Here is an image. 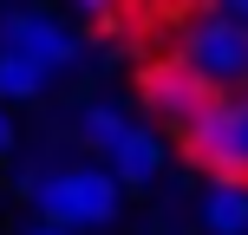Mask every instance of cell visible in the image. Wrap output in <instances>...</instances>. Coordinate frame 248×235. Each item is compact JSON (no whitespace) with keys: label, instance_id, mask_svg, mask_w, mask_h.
Here are the masks:
<instances>
[{"label":"cell","instance_id":"obj_1","mask_svg":"<svg viewBox=\"0 0 248 235\" xmlns=\"http://www.w3.org/2000/svg\"><path fill=\"white\" fill-rule=\"evenodd\" d=\"M20 189L33 196V209L59 229H111L118 222V196L124 183L111 170H92V163H65V170H33L20 176Z\"/></svg>","mask_w":248,"mask_h":235},{"label":"cell","instance_id":"obj_2","mask_svg":"<svg viewBox=\"0 0 248 235\" xmlns=\"http://www.w3.org/2000/svg\"><path fill=\"white\" fill-rule=\"evenodd\" d=\"M183 150L216 183H248V92L209 98V111L183 131Z\"/></svg>","mask_w":248,"mask_h":235},{"label":"cell","instance_id":"obj_3","mask_svg":"<svg viewBox=\"0 0 248 235\" xmlns=\"http://www.w3.org/2000/svg\"><path fill=\"white\" fill-rule=\"evenodd\" d=\"M176 59H183L216 98H222V92H248V26L222 20V13H202V20L183 33Z\"/></svg>","mask_w":248,"mask_h":235},{"label":"cell","instance_id":"obj_4","mask_svg":"<svg viewBox=\"0 0 248 235\" xmlns=\"http://www.w3.org/2000/svg\"><path fill=\"white\" fill-rule=\"evenodd\" d=\"M0 46H7V52H26V59H39L46 72H72V65L85 59L78 33H65V26L52 20V13H39V7L7 13V20H0Z\"/></svg>","mask_w":248,"mask_h":235},{"label":"cell","instance_id":"obj_5","mask_svg":"<svg viewBox=\"0 0 248 235\" xmlns=\"http://www.w3.org/2000/svg\"><path fill=\"white\" fill-rule=\"evenodd\" d=\"M209 98H216V92L202 85V78L189 72L183 59H170V65H150V72H144V105H150V111H157L163 124H170L176 137H183L189 124L209 111Z\"/></svg>","mask_w":248,"mask_h":235},{"label":"cell","instance_id":"obj_6","mask_svg":"<svg viewBox=\"0 0 248 235\" xmlns=\"http://www.w3.org/2000/svg\"><path fill=\"white\" fill-rule=\"evenodd\" d=\"M163 157H170V150H163V131H150V124H131V131H124L118 144L105 150V170H111L124 189H150V183L163 176Z\"/></svg>","mask_w":248,"mask_h":235},{"label":"cell","instance_id":"obj_7","mask_svg":"<svg viewBox=\"0 0 248 235\" xmlns=\"http://www.w3.org/2000/svg\"><path fill=\"white\" fill-rule=\"evenodd\" d=\"M202 229L209 235H248V183H216L202 196Z\"/></svg>","mask_w":248,"mask_h":235},{"label":"cell","instance_id":"obj_8","mask_svg":"<svg viewBox=\"0 0 248 235\" xmlns=\"http://www.w3.org/2000/svg\"><path fill=\"white\" fill-rule=\"evenodd\" d=\"M46 85H52V72H46L39 59L0 46V105H26V98H39Z\"/></svg>","mask_w":248,"mask_h":235},{"label":"cell","instance_id":"obj_9","mask_svg":"<svg viewBox=\"0 0 248 235\" xmlns=\"http://www.w3.org/2000/svg\"><path fill=\"white\" fill-rule=\"evenodd\" d=\"M78 144H92V150H111L124 131H131V111H124V105H111V98H92L85 111H78Z\"/></svg>","mask_w":248,"mask_h":235},{"label":"cell","instance_id":"obj_10","mask_svg":"<svg viewBox=\"0 0 248 235\" xmlns=\"http://www.w3.org/2000/svg\"><path fill=\"white\" fill-rule=\"evenodd\" d=\"M72 7H78V13H92L98 26H111V20H118V0H72Z\"/></svg>","mask_w":248,"mask_h":235},{"label":"cell","instance_id":"obj_11","mask_svg":"<svg viewBox=\"0 0 248 235\" xmlns=\"http://www.w3.org/2000/svg\"><path fill=\"white\" fill-rule=\"evenodd\" d=\"M209 13H222V20H242V26H248V0H209Z\"/></svg>","mask_w":248,"mask_h":235},{"label":"cell","instance_id":"obj_12","mask_svg":"<svg viewBox=\"0 0 248 235\" xmlns=\"http://www.w3.org/2000/svg\"><path fill=\"white\" fill-rule=\"evenodd\" d=\"M0 157H13V118L0 111Z\"/></svg>","mask_w":248,"mask_h":235},{"label":"cell","instance_id":"obj_13","mask_svg":"<svg viewBox=\"0 0 248 235\" xmlns=\"http://www.w3.org/2000/svg\"><path fill=\"white\" fill-rule=\"evenodd\" d=\"M26 235H78V229H59V222H46V216H39V222L26 229Z\"/></svg>","mask_w":248,"mask_h":235}]
</instances>
